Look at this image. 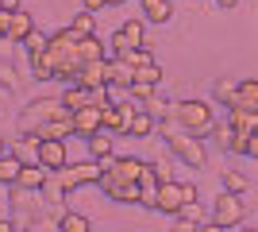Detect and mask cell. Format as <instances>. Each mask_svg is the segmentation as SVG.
<instances>
[{"label":"cell","mask_w":258,"mask_h":232,"mask_svg":"<svg viewBox=\"0 0 258 232\" xmlns=\"http://www.w3.org/2000/svg\"><path fill=\"white\" fill-rule=\"evenodd\" d=\"M231 109H243V112H250V116H258V81H254V77L239 81V89H235V105H231Z\"/></svg>","instance_id":"cell-14"},{"label":"cell","mask_w":258,"mask_h":232,"mask_svg":"<svg viewBox=\"0 0 258 232\" xmlns=\"http://www.w3.org/2000/svg\"><path fill=\"white\" fill-rule=\"evenodd\" d=\"M193 201H197V186H189V182H166V186H158V209L170 213V217H177Z\"/></svg>","instance_id":"cell-7"},{"label":"cell","mask_w":258,"mask_h":232,"mask_svg":"<svg viewBox=\"0 0 258 232\" xmlns=\"http://www.w3.org/2000/svg\"><path fill=\"white\" fill-rule=\"evenodd\" d=\"M104 39L100 35H77L74 27H62V31L50 35V47H46L43 55L31 58V74L39 81H66V85H74L81 70L93 66V62H104Z\"/></svg>","instance_id":"cell-1"},{"label":"cell","mask_w":258,"mask_h":232,"mask_svg":"<svg viewBox=\"0 0 258 232\" xmlns=\"http://www.w3.org/2000/svg\"><path fill=\"white\" fill-rule=\"evenodd\" d=\"M212 140L220 147H224V151H231V124L227 120H216V128H212Z\"/></svg>","instance_id":"cell-31"},{"label":"cell","mask_w":258,"mask_h":232,"mask_svg":"<svg viewBox=\"0 0 258 232\" xmlns=\"http://www.w3.org/2000/svg\"><path fill=\"white\" fill-rule=\"evenodd\" d=\"M20 232H62V228H58V217L46 209V213H39V217H35L27 228H20Z\"/></svg>","instance_id":"cell-25"},{"label":"cell","mask_w":258,"mask_h":232,"mask_svg":"<svg viewBox=\"0 0 258 232\" xmlns=\"http://www.w3.org/2000/svg\"><path fill=\"white\" fill-rule=\"evenodd\" d=\"M20 170H23V163H20L12 151H8V155H0V182H4V186H16Z\"/></svg>","instance_id":"cell-20"},{"label":"cell","mask_w":258,"mask_h":232,"mask_svg":"<svg viewBox=\"0 0 258 232\" xmlns=\"http://www.w3.org/2000/svg\"><path fill=\"white\" fill-rule=\"evenodd\" d=\"M139 4H143V20L147 23L166 27V23L173 20V0H139Z\"/></svg>","instance_id":"cell-12"},{"label":"cell","mask_w":258,"mask_h":232,"mask_svg":"<svg viewBox=\"0 0 258 232\" xmlns=\"http://www.w3.org/2000/svg\"><path fill=\"white\" fill-rule=\"evenodd\" d=\"M247 174H239V170H224V190L227 194H247Z\"/></svg>","instance_id":"cell-28"},{"label":"cell","mask_w":258,"mask_h":232,"mask_svg":"<svg viewBox=\"0 0 258 232\" xmlns=\"http://www.w3.org/2000/svg\"><path fill=\"white\" fill-rule=\"evenodd\" d=\"M0 232H12V221H0Z\"/></svg>","instance_id":"cell-40"},{"label":"cell","mask_w":258,"mask_h":232,"mask_svg":"<svg viewBox=\"0 0 258 232\" xmlns=\"http://www.w3.org/2000/svg\"><path fill=\"white\" fill-rule=\"evenodd\" d=\"M23 47H27V58H35V55H43L46 47H50V35H43L39 27H35V31H31V39H27Z\"/></svg>","instance_id":"cell-29"},{"label":"cell","mask_w":258,"mask_h":232,"mask_svg":"<svg viewBox=\"0 0 258 232\" xmlns=\"http://www.w3.org/2000/svg\"><path fill=\"white\" fill-rule=\"evenodd\" d=\"M104 132V109H81L74 112V135H81V140H93V135Z\"/></svg>","instance_id":"cell-11"},{"label":"cell","mask_w":258,"mask_h":232,"mask_svg":"<svg viewBox=\"0 0 258 232\" xmlns=\"http://www.w3.org/2000/svg\"><path fill=\"white\" fill-rule=\"evenodd\" d=\"M239 0H216V8H235Z\"/></svg>","instance_id":"cell-39"},{"label":"cell","mask_w":258,"mask_h":232,"mask_svg":"<svg viewBox=\"0 0 258 232\" xmlns=\"http://www.w3.org/2000/svg\"><path fill=\"white\" fill-rule=\"evenodd\" d=\"M119 35H123V43H127L131 51H143V47H147V20H127L119 27Z\"/></svg>","instance_id":"cell-19"},{"label":"cell","mask_w":258,"mask_h":232,"mask_svg":"<svg viewBox=\"0 0 258 232\" xmlns=\"http://www.w3.org/2000/svg\"><path fill=\"white\" fill-rule=\"evenodd\" d=\"M254 135H258V128H254Z\"/></svg>","instance_id":"cell-43"},{"label":"cell","mask_w":258,"mask_h":232,"mask_svg":"<svg viewBox=\"0 0 258 232\" xmlns=\"http://www.w3.org/2000/svg\"><path fill=\"white\" fill-rule=\"evenodd\" d=\"M154 128H158V120H154L147 109L135 112V120H131V135H135V140H143V135H154Z\"/></svg>","instance_id":"cell-24"},{"label":"cell","mask_w":258,"mask_h":232,"mask_svg":"<svg viewBox=\"0 0 258 232\" xmlns=\"http://www.w3.org/2000/svg\"><path fill=\"white\" fill-rule=\"evenodd\" d=\"M112 77H116V66H112V58H104V62H93V66L81 70V77H77L74 85H81V89H108Z\"/></svg>","instance_id":"cell-9"},{"label":"cell","mask_w":258,"mask_h":232,"mask_svg":"<svg viewBox=\"0 0 258 232\" xmlns=\"http://www.w3.org/2000/svg\"><path fill=\"white\" fill-rule=\"evenodd\" d=\"M89 159H97V163H104V159H112V135L100 132L89 140Z\"/></svg>","instance_id":"cell-22"},{"label":"cell","mask_w":258,"mask_h":232,"mask_svg":"<svg viewBox=\"0 0 258 232\" xmlns=\"http://www.w3.org/2000/svg\"><path fill=\"white\" fill-rule=\"evenodd\" d=\"M58 228L62 232H93V224H89V217H81V213L66 209L62 217H58Z\"/></svg>","instance_id":"cell-21"},{"label":"cell","mask_w":258,"mask_h":232,"mask_svg":"<svg viewBox=\"0 0 258 232\" xmlns=\"http://www.w3.org/2000/svg\"><path fill=\"white\" fill-rule=\"evenodd\" d=\"M177 217H185V221H197V224H201V201H193V205H185V209L177 213Z\"/></svg>","instance_id":"cell-34"},{"label":"cell","mask_w":258,"mask_h":232,"mask_svg":"<svg viewBox=\"0 0 258 232\" xmlns=\"http://www.w3.org/2000/svg\"><path fill=\"white\" fill-rule=\"evenodd\" d=\"M23 0H0V12H20Z\"/></svg>","instance_id":"cell-37"},{"label":"cell","mask_w":258,"mask_h":232,"mask_svg":"<svg viewBox=\"0 0 258 232\" xmlns=\"http://www.w3.org/2000/svg\"><path fill=\"white\" fill-rule=\"evenodd\" d=\"M100 178H104V163L89 159V163H70L66 170H58L54 182L70 194V190H77V186H100Z\"/></svg>","instance_id":"cell-5"},{"label":"cell","mask_w":258,"mask_h":232,"mask_svg":"<svg viewBox=\"0 0 258 232\" xmlns=\"http://www.w3.org/2000/svg\"><path fill=\"white\" fill-rule=\"evenodd\" d=\"M8 27H12V12H0V39H8Z\"/></svg>","instance_id":"cell-35"},{"label":"cell","mask_w":258,"mask_h":232,"mask_svg":"<svg viewBox=\"0 0 258 232\" xmlns=\"http://www.w3.org/2000/svg\"><path fill=\"white\" fill-rule=\"evenodd\" d=\"M135 81H139V85L158 89V81H162V66H158V62H151V66H139V70H135Z\"/></svg>","instance_id":"cell-27"},{"label":"cell","mask_w":258,"mask_h":232,"mask_svg":"<svg viewBox=\"0 0 258 232\" xmlns=\"http://www.w3.org/2000/svg\"><path fill=\"white\" fill-rule=\"evenodd\" d=\"M58 116H66L62 101L58 97H39V101H27V109L20 112V120H16V132L20 135H39L50 120H58Z\"/></svg>","instance_id":"cell-3"},{"label":"cell","mask_w":258,"mask_h":232,"mask_svg":"<svg viewBox=\"0 0 258 232\" xmlns=\"http://www.w3.org/2000/svg\"><path fill=\"white\" fill-rule=\"evenodd\" d=\"M70 27H74L77 35H97V16L81 8V12H77V16H74V23H70Z\"/></svg>","instance_id":"cell-26"},{"label":"cell","mask_w":258,"mask_h":232,"mask_svg":"<svg viewBox=\"0 0 258 232\" xmlns=\"http://www.w3.org/2000/svg\"><path fill=\"white\" fill-rule=\"evenodd\" d=\"M173 116L181 120V132L197 135V140L212 135V128H216V116H212L208 101H181V105H173Z\"/></svg>","instance_id":"cell-4"},{"label":"cell","mask_w":258,"mask_h":232,"mask_svg":"<svg viewBox=\"0 0 258 232\" xmlns=\"http://www.w3.org/2000/svg\"><path fill=\"white\" fill-rule=\"evenodd\" d=\"M243 232H254V228H243Z\"/></svg>","instance_id":"cell-42"},{"label":"cell","mask_w":258,"mask_h":232,"mask_svg":"<svg viewBox=\"0 0 258 232\" xmlns=\"http://www.w3.org/2000/svg\"><path fill=\"white\" fill-rule=\"evenodd\" d=\"M143 170H147V159H135V155H112V159H104V178H112V182L139 186Z\"/></svg>","instance_id":"cell-6"},{"label":"cell","mask_w":258,"mask_h":232,"mask_svg":"<svg viewBox=\"0 0 258 232\" xmlns=\"http://www.w3.org/2000/svg\"><path fill=\"white\" fill-rule=\"evenodd\" d=\"M35 31V20H31V12H12V27H8V39L4 43H27Z\"/></svg>","instance_id":"cell-13"},{"label":"cell","mask_w":258,"mask_h":232,"mask_svg":"<svg viewBox=\"0 0 258 232\" xmlns=\"http://www.w3.org/2000/svg\"><path fill=\"white\" fill-rule=\"evenodd\" d=\"M151 170H154V178H158V186H166V182H173V163L162 155L158 163H151Z\"/></svg>","instance_id":"cell-30"},{"label":"cell","mask_w":258,"mask_h":232,"mask_svg":"<svg viewBox=\"0 0 258 232\" xmlns=\"http://www.w3.org/2000/svg\"><path fill=\"white\" fill-rule=\"evenodd\" d=\"M154 132H162V140H166V147L173 151V159L177 163H185V166H193V170H201V166L208 163V151H205V144L197 140V135H189V132H181V128H170V124L162 120Z\"/></svg>","instance_id":"cell-2"},{"label":"cell","mask_w":258,"mask_h":232,"mask_svg":"<svg viewBox=\"0 0 258 232\" xmlns=\"http://www.w3.org/2000/svg\"><path fill=\"white\" fill-rule=\"evenodd\" d=\"M201 232H227V228H220L216 221H208V224H201Z\"/></svg>","instance_id":"cell-38"},{"label":"cell","mask_w":258,"mask_h":232,"mask_svg":"<svg viewBox=\"0 0 258 232\" xmlns=\"http://www.w3.org/2000/svg\"><path fill=\"white\" fill-rule=\"evenodd\" d=\"M170 232H201V224H197V221H185V217H173Z\"/></svg>","instance_id":"cell-32"},{"label":"cell","mask_w":258,"mask_h":232,"mask_svg":"<svg viewBox=\"0 0 258 232\" xmlns=\"http://www.w3.org/2000/svg\"><path fill=\"white\" fill-rule=\"evenodd\" d=\"M58 101H62V109L74 116V112H81V109H89V105H93V93H89V89H81V85H66Z\"/></svg>","instance_id":"cell-15"},{"label":"cell","mask_w":258,"mask_h":232,"mask_svg":"<svg viewBox=\"0 0 258 232\" xmlns=\"http://www.w3.org/2000/svg\"><path fill=\"white\" fill-rule=\"evenodd\" d=\"M116 4H123V0H85V12H93V16H97L100 8H116Z\"/></svg>","instance_id":"cell-33"},{"label":"cell","mask_w":258,"mask_h":232,"mask_svg":"<svg viewBox=\"0 0 258 232\" xmlns=\"http://www.w3.org/2000/svg\"><path fill=\"white\" fill-rule=\"evenodd\" d=\"M139 205L143 209H158V178H154L151 163H147V170L139 178Z\"/></svg>","instance_id":"cell-16"},{"label":"cell","mask_w":258,"mask_h":232,"mask_svg":"<svg viewBox=\"0 0 258 232\" xmlns=\"http://www.w3.org/2000/svg\"><path fill=\"white\" fill-rule=\"evenodd\" d=\"M0 155H8V144H4V140H0Z\"/></svg>","instance_id":"cell-41"},{"label":"cell","mask_w":258,"mask_h":232,"mask_svg":"<svg viewBox=\"0 0 258 232\" xmlns=\"http://www.w3.org/2000/svg\"><path fill=\"white\" fill-rule=\"evenodd\" d=\"M243 155H250V159H258V135H250V140H247V151H243Z\"/></svg>","instance_id":"cell-36"},{"label":"cell","mask_w":258,"mask_h":232,"mask_svg":"<svg viewBox=\"0 0 258 232\" xmlns=\"http://www.w3.org/2000/svg\"><path fill=\"white\" fill-rule=\"evenodd\" d=\"M235 89H239V81H227V77H220V81L212 85V97L220 101L224 109H231V105H235Z\"/></svg>","instance_id":"cell-23"},{"label":"cell","mask_w":258,"mask_h":232,"mask_svg":"<svg viewBox=\"0 0 258 232\" xmlns=\"http://www.w3.org/2000/svg\"><path fill=\"white\" fill-rule=\"evenodd\" d=\"M50 182V170L46 166H23L20 178H16V190H43Z\"/></svg>","instance_id":"cell-18"},{"label":"cell","mask_w":258,"mask_h":232,"mask_svg":"<svg viewBox=\"0 0 258 232\" xmlns=\"http://www.w3.org/2000/svg\"><path fill=\"white\" fill-rule=\"evenodd\" d=\"M12 155H16L23 166H39V140H35V135H16Z\"/></svg>","instance_id":"cell-17"},{"label":"cell","mask_w":258,"mask_h":232,"mask_svg":"<svg viewBox=\"0 0 258 232\" xmlns=\"http://www.w3.org/2000/svg\"><path fill=\"white\" fill-rule=\"evenodd\" d=\"M39 166L46 170H66L70 166V151H66V140H39Z\"/></svg>","instance_id":"cell-10"},{"label":"cell","mask_w":258,"mask_h":232,"mask_svg":"<svg viewBox=\"0 0 258 232\" xmlns=\"http://www.w3.org/2000/svg\"><path fill=\"white\" fill-rule=\"evenodd\" d=\"M212 221L220 224V228H235L239 221H243V198H239V194H220V198H216V205H212Z\"/></svg>","instance_id":"cell-8"}]
</instances>
